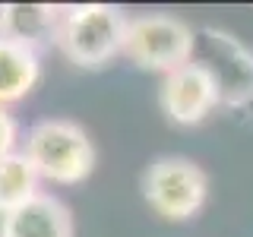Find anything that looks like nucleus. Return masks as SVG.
Returning a JSON list of instances; mask_svg holds the SVG:
<instances>
[{
	"label": "nucleus",
	"mask_w": 253,
	"mask_h": 237,
	"mask_svg": "<svg viewBox=\"0 0 253 237\" xmlns=\"http://www.w3.org/2000/svg\"><path fill=\"white\" fill-rule=\"evenodd\" d=\"M22 152L35 164L38 177L60 187L83 184L98 161V149L89 130L67 117H47V120L32 123Z\"/></svg>",
	"instance_id": "1"
},
{
	"label": "nucleus",
	"mask_w": 253,
	"mask_h": 237,
	"mask_svg": "<svg viewBox=\"0 0 253 237\" xmlns=\"http://www.w3.org/2000/svg\"><path fill=\"white\" fill-rule=\"evenodd\" d=\"M126 16L114 3H76L63 6L57 47L63 57L83 70H101L124 54Z\"/></svg>",
	"instance_id": "2"
},
{
	"label": "nucleus",
	"mask_w": 253,
	"mask_h": 237,
	"mask_svg": "<svg viewBox=\"0 0 253 237\" xmlns=\"http://www.w3.org/2000/svg\"><path fill=\"white\" fill-rule=\"evenodd\" d=\"M193 51H196V32L180 16L142 13L126 19L121 57H126L133 67L146 70V73L168 76L193 60Z\"/></svg>",
	"instance_id": "3"
},
{
	"label": "nucleus",
	"mask_w": 253,
	"mask_h": 237,
	"mask_svg": "<svg viewBox=\"0 0 253 237\" xmlns=\"http://www.w3.org/2000/svg\"><path fill=\"white\" fill-rule=\"evenodd\" d=\"M209 177L193 158L162 155L142 171V199L165 221H187L206 205Z\"/></svg>",
	"instance_id": "4"
},
{
	"label": "nucleus",
	"mask_w": 253,
	"mask_h": 237,
	"mask_svg": "<svg viewBox=\"0 0 253 237\" xmlns=\"http://www.w3.org/2000/svg\"><path fill=\"white\" fill-rule=\"evenodd\" d=\"M158 105L174 126H196L221 105V92L212 70L203 60H190L180 70L162 76Z\"/></svg>",
	"instance_id": "5"
},
{
	"label": "nucleus",
	"mask_w": 253,
	"mask_h": 237,
	"mask_svg": "<svg viewBox=\"0 0 253 237\" xmlns=\"http://www.w3.org/2000/svg\"><path fill=\"white\" fill-rule=\"evenodd\" d=\"M206 44L209 57L203 63L212 70L221 92V105L228 108H244L253 101V51H247L234 35L221 29H206Z\"/></svg>",
	"instance_id": "6"
},
{
	"label": "nucleus",
	"mask_w": 253,
	"mask_h": 237,
	"mask_svg": "<svg viewBox=\"0 0 253 237\" xmlns=\"http://www.w3.org/2000/svg\"><path fill=\"white\" fill-rule=\"evenodd\" d=\"M63 19V6L51 3H3L0 6V38L42 51L47 44H57V29Z\"/></svg>",
	"instance_id": "7"
},
{
	"label": "nucleus",
	"mask_w": 253,
	"mask_h": 237,
	"mask_svg": "<svg viewBox=\"0 0 253 237\" xmlns=\"http://www.w3.org/2000/svg\"><path fill=\"white\" fill-rule=\"evenodd\" d=\"M6 237H76V225L70 209L54 193H38L26 205L10 212Z\"/></svg>",
	"instance_id": "8"
},
{
	"label": "nucleus",
	"mask_w": 253,
	"mask_h": 237,
	"mask_svg": "<svg viewBox=\"0 0 253 237\" xmlns=\"http://www.w3.org/2000/svg\"><path fill=\"white\" fill-rule=\"evenodd\" d=\"M42 79V60L35 51L0 38V105L10 108L22 101Z\"/></svg>",
	"instance_id": "9"
},
{
	"label": "nucleus",
	"mask_w": 253,
	"mask_h": 237,
	"mask_svg": "<svg viewBox=\"0 0 253 237\" xmlns=\"http://www.w3.org/2000/svg\"><path fill=\"white\" fill-rule=\"evenodd\" d=\"M42 177H38L35 164L26 158V152H10L0 158V205L6 212L26 205L32 196L42 193Z\"/></svg>",
	"instance_id": "10"
},
{
	"label": "nucleus",
	"mask_w": 253,
	"mask_h": 237,
	"mask_svg": "<svg viewBox=\"0 0 253 237\" xmlns=\"http://www.w3.org/2000/svg\"><path fill=\"white\" fill-rule=\"evenodd\" d=\"M16 142H19V123L10 114V108L0 105V158L16 152Z\"/></svg>",
	"instance_id": "11"
},
{
	"label": "nucleus",
	"mask_w": 253,
	"mask_h": 237,
	"mask_svg": "<svg viewBox=\"0 0 253 237\" xmlns=\"http://www.w3.org/2000/svg\"><path fill=\"white\" fill-rule=\"evenodd\" d=\"M6 234H10V212L0 205V237H6Z\"/></svg>",
	"instance_id": "12"
}]
</instances>
